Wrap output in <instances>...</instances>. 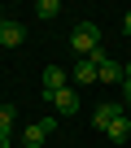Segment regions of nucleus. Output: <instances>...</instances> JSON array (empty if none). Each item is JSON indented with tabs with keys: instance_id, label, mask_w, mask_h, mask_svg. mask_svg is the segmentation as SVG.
I'll return each instance as SVG.
<instances>
[{
	"instance_id": "4468645a",
	"label": "nucleus",
	"mask_w": 131,
	"mask_h": 148,
	"mask_svg": "<svg viewBox=\"0 0 131 148\" xmlns=\"http://www.w3.org/2000/svg\"><path fill=\"white\" fill-rule=\"evenodd\" d=\"M0 26H5V13H0Z\"/></svg>"
},
{
	"instance_id": "f03ea898",
	"label": "nucleus",
	"mask_w": 131,
	"mask_h": 148,
	"mask_svg": "<svg viewBox=\"0 0 131 148\" xmlns=\"http://www.w3.org/2000/svg\"><path fill=\"white\" fill-rule=\"evenodd\" d=\"M48 105H52V113L70 118V113H79V92H74V87H61V92L48 96Z\"/></svg>"
},
{
	"instance_id": "6e6552de",
	"label": "nucleus",
	"mask_w": 131,
	"mask_h": 148,
	"mask_svg": "<svg viewBox=\"0 0 131 148\" xmlns=\"http://www.w3.org/2000/svg\"><path fill=\"white\" fill-rule=\"evenodd\" d=\"M96 74H101V83H118V79H122V65L109 61V57H101V61H96Z\"/></svg>"
},
{
	"instance_id": "7ed1b4c3",
	"label": "nucleus",
	"mask_w": 131,
	"mask_h": 148,
	"mask_svg": "<svg viewBox=\"0 0 131 148\" xmlns=\"http://www.w3.org/2000/svg\"><path fill=\"white\" fill-rule=\"evenodd\" d=\"M122 113H127V109H122V105H114V100H109V105H96L92 126H96V131H109V122H114V118H122Z\"/></svg>"
},
{
	"instance_id": "1a4fd4ad",
	"label": "nucleus",
	"mask_w": 131,
	"mask_h": 148,
	"mask_svg": "<svg viewBox=\"0 0 131 148\" xmlns=\"http://www.w3.org/2000/svg\"><path fill=\"white\" fill-rule=\"evenodd\" d=\"M105 135H109V139H114V144H122V139H131V118H127V113H122V118H114V122H109V131H105Z\"/></svg>"
},
{
	"instance_id": "9d476101",
	"label": "nucleus",
	"mask_w": 131,
	"mask_h": 148,
	"mask_svg": "<svg viewBox=\"0 0 131 148\" xmlns=\"http://www.w3.org/2000/svg\"><path fill=\"white\" fill-rule=\"evenodd\" d=\"M13 126H18V109H13V105H0V131L13 135Z\"/></svg>"
},
{
	"instance_id": "ddd939ff",
	"label": "nucleus",
	"mask_w": 131,
	"mask_h": 148,
	"mask_svg": "<svg viewBox=\"0 0 131 148\" xmlns=\"http://www.w3.org/2000/svg\"><path fill=\"white\" fill-rule=\"evenodd\" d=\"M13 144V135H5V131H0V148H9Z\"/></svg>"
},
{
	"instance_id": "423d86ee",
	"label": "nucleus",
	"mask_w": 131,
	"mask_h": 148,
	"mask_svg": "<svg viewBox=\"0 0 131 148\" xmlns=\"http://www.w3.org/2000/svg\"><path fill=\"white\" fill-rule=\"evenodd\" d=\"M22 39H26V26H22V22H9V18H5V26H0V48H18Z\"/></svg>"
},
{
	"instance_id": "9b49d317",
	"label": "nucleus",
	"mask_w": 131,
	"mask_h": 148,
	"mask_svg": "<svg viewBox=\"0 0 131 148\" xmlns=\"http://www.w3.org/2000/svg\"><path fill=\"white\" fill-rule=\"evenodd\" d=\"M61 13V5H57V0H35V18H44V22H52Z\"/></svg>"
},
{
	"instance_id": "2eb2a0df",
	"label": "nucleus",
	"mask_w": 131,
	"mask_h": 148,
	"mask_svg": "<svg viewBox=\"0 0 131 148\" xmlns=\"http://www.w3.org/2000/svg\"><path fill=\"white\" fill-rule=\"evenodd\" d=\"M127 118H131V113H127Z\"/></svg>"
},
{
	"instance_id": "39448f33",
	"label": "nucleus",
	"mask_w": 131,
	"mask_h": 148,
	"mask_svg": "<svg viewBox=\"0 0 131 148\" xmlns=\"http://www.w3.org/2000/svg\"><path fill=\"white\" fill-rule=\"evenodd\" d=\"M70 79H74V83H101L96 61H92V57H79V61H74V70H70Z\"/></svg>"
},
{
	"instance_id": "20e7f679",
	"label": "nucleus",
	"mask_w": 131,
	"mask_h": 148,
	"mask_svg": "<svg viewBox=\"0 0 131 148\" xmlns=\"http://www.w3.org/2000/svg\"><path fill=\"white\" fill-rule=\"evenodd\" d=\"M66 79H70V74H66L61 65H48V70H44V100H48L52 92H61V87H70Z\"/></svg>"
},
{
	"instance_id": "f257e3e1",
	"label": "nucleus",
	"mask_w": 131,
	"mask_h": 148,
	"mask_svg": "<svg viewBox=\"0 0 131 148\" xmlns=\"http://www.w3.org/2000/svg\"><path fill=\"white\" fill-rule=\"evenodd\" d=\"M70 48H74L79 57H92V52L101 48V26H96V22H79V26L70 31Z\"/></svg>"
},
{
	"instance_id": "0eeeda50",
	"label": "nucleus",
	"mask_w": 131,
	"mask_h": 148,
	"mask_svg": "<svg viewBox=\"0 0 131 148\" xmlns=\"http://www.w3.org/2000/svg\"><path fill=\"white\" fill-rule=\"evenodd\" d=\"M48 144V131L39 126V122H31L26 131H22V148H44Z\"/></svg>"
},
{
	"instance_id": "f8f14e48",
	"label": "nucleus",
	"mask_w": 131,
	"mask_h": 148,
	"mask_svg": "<svg viewBox=\"0 0 131 148\" xmlns=\"http://www.w3.org/2000/svg\"><path fill=\"white\" fill-rule=\"evenodd\" d=\"M122 31H127V35H131V9H127V13H122Z\"/></svg>"
}]
</instances>
